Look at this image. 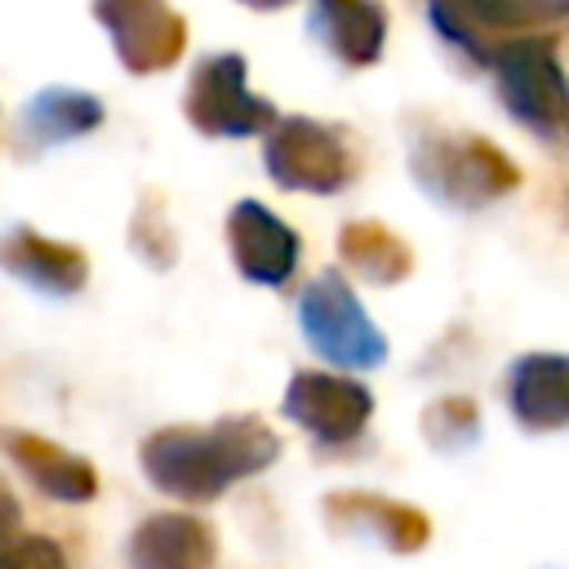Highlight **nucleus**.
I'll use <instances>...</instances> for the list:
<instances>
[{"label":"nucleus","instance_id":"obj_1","mask_svg":"<svg viewBox=\"0 0 569 569\" xmlns=\"http://www.w3.org/2000/svg\"><path fill=\"white\" fill-rule=\"evenodd\" d=\"M280 453L262 418H222L209 427H164L142 440L138 458L156 489L182 502H213L236 480L258 476Z\"/></svg>","mask_w":569,"mask_h":569},{"label":"nucleus","instance_id":"obj_2","mask_svg":"<svg viewBox=\"0 0 569 569\" xmlns=\"http://www.w3.org/2000/svg\"><path fill=\"white\" fill-rule=\"evenodd\" d=\"M298 325L307 347L338 369H373L387 360V338L369 320L365 302L338 271H320L298 298Z\"/></svg>","mask_w":569,"mask_h":569},{"label":"nucleus","instance_id":"obj_3","mask_svg":"<svg viewBox=\"0 0 569 569\" xmlns=\"http://www.w3.org/2000/svg\"><path fill=\"white\" fill-rule=\"evenodd\" d=\"M418 182L445 200V204H458V209H471V204H485L493 196H502L511 182H516V169L485 142L476 138H445V142H431L427 151H418Z\"/></svg>","mask_w":569,"mask_h":569},{"label":"nucleus","instance_id":"obj_4","mask_svg":"<svg viewBox=\"0 0 569 569\" xmlns=\"http://www.w3.org/2000/svg\"><path fill=\"white\" fill-rule=\"evenodd\" d=\"M284 418L298 422L307 436L325 440V445H342L356 440L373 413V396L365 382L342 378V373H320V369H302L289 378L284 400H280Z\"/></svg>","mask_w":569,"mask_h":569},{"label":"nucleus","instance_id":"obj_5","mask_svg":"<svg viewBox=\"0 0 569 569\" xmlns=\"http://www.w3.org/2000/svg\"><path fill=\"white\" fill-rule=\"evenodd\" d=\"M187 116L200 133L213 138H244L271 120V107L249 93L244 62L236 53L204 58L187 84Z\"/></svg>","mask_w":569,"mask_h":569},{"label":"nucleus","instance_id":"obj_6","mask_svg":"<svg viewBox=\"0 0 569 569\" xmlns=\"http://www.w3.org/2000/svg\"><path fill=\"white\" fill-rule=\"evenodd\" d=\"M267 169L289 191H342L351 178V156L342 138L316 120H284L267 138Z\"/></svg>","mask_w":569,"mask_h":569},{"label":"nucleus","instance_id":"obj_7","mask_svg":"<svg viewBox=\"0 0 569 569\" xmlns=\"http://www.w3.org/2000/svg\"><path fill=\"white\" fill-rule=\"evenodd\" d=\"M493 71H498L507 111L520 116L529 129L547 133L551 124H560V116H569V84L547 44L520 40L493 58Z\"/></svg>","mask_w":569,"mask_h":569},{"label":"nucleus","instance_id":"obj_8","mask_svg":"<svg viewBox=\"0 0 569 569\" xmlns=\"http://www.w3.org/2000/svg\"><path fill=\"white\" fill-rule=\"evenodd\" d=\"M227 244H231L236 271L249 284H267V289L284 284L298 267V253H302L298 231L258 200H240L227 213Z\"/></svg>","mask_w":569,"mask_h":569},{"label":"nucleus","instance_id":"obj_9","mask_svg":"<svg viewBox=\"0 0 569 569\" xmlns=\"http://www.w3.org/2000/svg\"><path fill=\"white\" fill-rule=\"evenodd\" d=\"M0 267L9 276H18L22 284H31L40 293H58V298L80 293L89 280V262L76 244L49 240L27 227H13L9 236H0Z\"/></svg>","mask_w":569,"mask_h":569},{"label":"nucleus","instance_id":"obj_10","mask_svg":"<svg viewBox=\"0 0 569 569\" xmlns=\"http://www.w3.org/2000/svg\"><path fill=\"white\" fill-rule=\"evenodd\" d=\"M507 405L529 431L569 427V356H520L507 369Z\"/></svg>","mask_w":569,"mask_h":569},{"label":"nucleus","instance_id":"obj_11","mask_svg":"<svg viewBox=\"0 0 569 569\" xmlns=\"http://www.w3.org/2000/svg\"><path fill=\"white\" fill-rule=\"evenodd\" d=\"M218 556L209 525L182 511L147 516L129 538V565L133 569H209Z\"/></svg>","mask_w":569,"mask_h":569},{"label":"nucleus","instance_id":"obj_12","mask_svg":"<svg viewBox=\"0 0 569 569\" xmlns=\"http://www.w3.org/2000/svg\"><path fill=\"white\" fill-rule=\"evenodd\" d=\"M0 445L22 467V476L53 502H89L98 493V476L80 453H67L62 445L31 436V431H4Z\"/></svg>","mask_w":569,"mask_h":569},{"label":"nucleus","instance_id":"obj_13","mask_svg":"<svg viewBox=\"0 0 569 569\" xmlns=\"http://www.w3.org/2000/svg\"><path fill=\"white\" fill-rule=\"evenodd\" d=\"M311 31L342 58V62H373L382 53L387 18L373 0H316Z\"/></svg>","mask_w":569,"mask_h":569},{"label":"nucleus","instance_id":"obj_14","mask_svg":"<svg viewBox=\"0 0 569 569\" xmlns=\"http://www.w3.org/2000/svg\"><path fill=\"white\" fill-rule=\"evenodd\" d=\"M102 124V102L80 89H44L27 102V129L40 142H67Z\"/></svg>","mask_w":569,"mask_h":569},{"label":"nucleus","instance_id":"obj_15","mask_svg":"<svg viewBox=\"0 0 569 569\" xmlns=\"http://www.w3.org/2000/svg\"><path fill=\"white\" fill-rule=\"evenodd\" d=\"M342 253H347V262L356 267V276L378 280V284H391V280H400V276L409 271L405 244H400L391 231L373 227V222L347 227V231H342Z\"/></svg>","mask_w":569,"mask_h":569},{"label":"nucleus","instance_id":"obj_16","mask_svg":"<svg viewBox=\"0 0 569 569\" xmlns=\"http://www.w3.org/2000/svg\"><path fill=\"white\" fill-rule=\"evenodd\" d=\"M462 4H467V13H471L476 22H493V27L542 22V18L560 13V9H569V4H560V0H462Z\"/></svg>","mask_w":569,"mask_h":569},{"label":"nucleus","instance_id":"obj_17","mask_svg":"<svg viewBox=\"0 0 569 569\" xmlns=\"http://www.w3.org/2000/svg\"><path fill=\"white\" fill-rule=\"evenodd\" d=\"M244 4H253V9H276V4H284V0H244Z\"/></svg>","mask_w":569,"mask_h":569}]
</instances>
